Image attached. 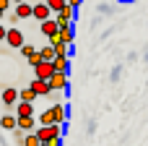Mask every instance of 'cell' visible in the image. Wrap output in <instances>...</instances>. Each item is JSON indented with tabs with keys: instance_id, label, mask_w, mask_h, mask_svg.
Wrapping results in <instances>:
<instances>
[{
	"instance_id": "obj_1",
	"label": "cell",
	"mask_w": 148,
	"mask_h": 146,
	"mask_svg": "<svg viewBox=\"0 0 148 146\" xmlns=\"http://www.w3.org/2000/svg\"><path fill=\"white\" fill-rule=\"evenodd\" d=\"M34 133H36L39 141H52V138H60V136H62V125H57V123H52V125H42V128H36Z\"/></svg>"
},
{
	"instance_id": "obj_2",
	"label": "cell",
	"mask_w": 148,
	"mask_h": 146,
	"mask_svg": "<svg viewBox=\"0 0 148 146\" xmlns=\"http://www.w3.org/2000/svg\"><path fill=\"white\" fill-rule=\"evenodd\" d=\"M31 18H36V21L52 18V10H49V5H47L44 0H39V3H31Z\"/></svg>"
},
{
	"instance_id": "obj_3",
	"label": "cell",
	"mask_w": 148,
	"mask_h": 146,
	"mask_svg": "<svg viewBox=\"0 0 148 146\" xmlns=\"http://www.w3.org/2000/svg\"><path fill=\"white\" fill-rule=\"evenodd\" d=\"M5 44L8 47H13V50H21V44H23V34L13 26V29H8L5 31Z\"/></svg>"
},
{
	"instance_id": "obj_4",
	"label": "cell",
	"mask_w": 148,
	"mask_h": 146,
	"mask_svg": "<svg viewBox=\"0 0 148 146\" xmlns=\"http://www.w3.org/2000/svg\"><path fill=\"white\" fill-rule=\"evenodd\" d=\"M52 73H55V68H52V63H47V60H39V63L34 65V78H44V81H49Z\"/></svg>"
},
{
	"instance_id": "obj_5",
	"label": "cell",
	"mask_w": 148,
	"mask_h": 146,
	"mask_svg": "<svg viewBox=\"0 0 148 146\" xmlns=\"http://www.w3.org/2000/svg\"><path fill=\"white\" fill-rule=\"evenodd\" d=\"M49 89H52V91H65V89H68V73H57V71H55V73L49 76Z\"/></svg>"
},
{
	"instance_id": "obj_6",
	"label": "cell",
	"mask_w": 148,
	"mask_h": 146,
	"mask_svg": "<svg viewBox=\"0 0 148 146\" xmlns=\"http://www.w3.org/2000/svg\"><path fill=\"white\" fill-rule=\"evenodd\" d=\"M73 16H75V8L65 3V5L55 13V21H57V24H73Z\"/></svg>"
},
{
	"instance_id": "obj_7",
	"label": "cell",
	"mask_w": 148,
	"mask_h": 146,
	"mask_svg": "<svg viewBox=\"0 0 148 146\" xmlns=\"http://www.w3.org/2000/svg\"><path fill=\"white\" fill-rule=\"evenodd\" d=\"M0 102H3L5 107H13V104L18 102V89H16V86H5V89L0 91Z\"/></svg>"
},
{
	"instance_id": "obj_8",
	"label": "cell",
	"mask_w": 148,
	"mask_h": 146,
	"mask_svg": "<svg viewBox=\"0 0 148 146\" xmlns=\"http://www.w3.org/2000/svg\"><path fill=\"white\" fill-rule=\"evenodd\" d=\"M31 89H34L36 97H49V94H52L49 81H44V78H34V81H31Z\"/></svg>"
},
{
	"instance_id": "obj_9",
	"label": "cell",
	"mask_w": 148,
	"mask_h": 146,
	"mask_svg": "<svg viewBox=\"0 0 148 146\" xmlns=\"http://www.w3.org/2000/svg\"><path fill=\"white\" fill-rule=\"evenodd\" d=\"M39 24H42L39 29H42V34H44L47 39H49L52 34H57V29H60V24H57L55 18H44V21H39Z\"/></svg>"
},
{
	"instance_id": "obj_10",
	"label": "cell",
	"mask_w": 148,
	"mask_h": 146,
	"mask_svg": "<svg viewBox=\"0 0 148 146\" xmlns=\"http://www.w3.org/2000/svg\"><path fill=\"white\" fill-rule=\"evenodd\" d=\"M57 39L65 44H73V24H60L57 29Z\"/></svg>"
},
{
	"instance_id": "obj_11",
	"label": "cell",
	"mask_w": 148,
	"mask_h": 146,
	"mask_svg": "<svg viewBox=\"0 0 148 146\" xmlns=\"http://www.w3.org/2000/svg\"><path fill=\"white\" fill-rule=\"evenodd\" d=\"M52 68H55L57 73H68V68H70V57H68V55H55Z\"/></svg>"
},
{
	"instance_id": "obj_12",
	"label": "cell",
	"mask_w": 148,
	"mask_h": 146,
	"mask_svg": "<svg viewBox=\"0 0 148 146\" xmlns=\"http://www.w3.org/2000/svg\"><path fill=\"white\" fill-rule=\"evenodd\" d=\"M16 128H21V131H26V133L36 131V120H34V115H29V118H16Z\"/></svg>"
},
{
	"instance_id": "obj_13",
	"label": "cell",
	"mask_w": 148,
	"mask_h": 146,
	"mask_svg": "<svg viewBox=\"0 0 148 146\" xmlns=\"http://www.w3.org/2000/svg\"><path fill=\"white\" fill-rule=\"evenodd\" d=\"M13 13H16V18H18V21L31 18V3H29V0H26V3H16V10H13Z\"/></svg>"
},
{
	"instance_id": "obj_14",
	"label": "cell",
	"mask_w": 148,
	"mask_h": 146,
	"mask_svg": "<svg viewBox=\"0 0 148 146\" xmlns=\"http://www.w3.org/2000/svg\"><path fill=\"white\" fill-rule=\"evenodd\" d=\"M52 115H55V123H57V125H65V120H68V107H65V104H52Z\"/></svg>"
},
{
	"instance_id": "obj_15",
	"label": "cell",
	"mask_w": 148,
	"mask_h": 146,
	"mask_svg": "<svg viewBox=\"0 0 148 146\" xmlns=\"http://www.w3.org/2000/svg\"><path fill=\"white\" fill-rule=\"evenodd\" d=\"M29 115H34V102H18L16 118H29Z\"/></svg>"
},
{
	"instance_id": "obj_16",
	"label": "cell",
	"mask_w": 148,
	"mask_h": 146,
	"mask_svg": "<svg viewBox=\"0 0 148 146\" xmlns=\"http://www.w3.org/2000/svg\"><path fill=\"white\" fill-rule=\"evenodd\" d=\"M39 57H42V60H47V63H52V60H55V47H52V44L39 47Z\"/></svg>"
},
{
	"instance_id": "obj_17",
	"label": "cell",
	"mask_w": 148,
	"mask_h": 146,
	"mask_svg": "<svg viewBox=\"0 0 148 146\" xmlns=\"http://www.w3.org/2000/svg\"><path fill=\"white\" fill-rule=\"evenodd\" d=\"M18 99H21V102H34V99H36V94H34V89H31V86H26V89H18Z\"/></svg>"
},
{
	"instance_id": "obj_18",
	"label": "cell",
	"mask_w": 148,
	"mask_h": 146,
	"mask_svg": "<svg viewBox=\"0 0 148 146\" xmlns=\"http://www.w3.org/2000/svg\"><path fill=\"white\" fill-rule=\"evenodd\" d=\"M52 123H55L52 107H49V110H44V112H39V125H52Z\"/></svg>"
},
{
	"instance_id": "obj_19",
	"label": "cell",
	"mask_w": 148,
	"mask_h": 146,
	"mask_svg": "<svg viewBox=\"0 0 148 146\" xmlns=\"http://www.w3.org/2000/svg\"><path fill=\"white\" fill-rule=\"evenodd\" d=\"M0 128L13 131V128H16V115H3V118H0Z\"/></svg>"
},
{
	"instance_id": "obj_20",
	"label": "cell",
	"mask_w": 148,
	"mask_h": 146,
	"mask_svg": "<svg viewBox=\"0 0 148 146\" xmlns=\"http://www.w3.org/2000/svg\"><path fill=\"white\" fill-rule=\"evenodd\" d=\"M44 3L49 5V10H52V13H57V10H60V8H62L68 0H44Z\"/></svg>"
},
{
	"instance_id": "obj_21",
	"label": "cell",
	"mask_w": 148,
	"mask_h": 146,
	"mask_svg": "<svg viewBox=\"0 0 148 146\" xmlns=\"http://www.w3.org/2000/svg\"><path fill=\"white\" fill-rule=\"evenodd\" d=\"M23 138H26V131H21V128H13V141L18 146H23Z\"/></svg>"
},
{
	"instance_id": "obj_22",
	"label": "cell",
	"mask_w": 148,
	"mask_h": 146,
	"mask_svg": "<svg viewBox=\"0 0 148 146\" xmlns=\"http://www.w3.org/2000/svg\"><path fill=\"white\" fill-rule=\"evenodd\" d=\"M23 146H39V138H36V133H34V131H31V133H26Z\"/></svg>"
},
{
	"instance_id": "obj_23",
	"label": "cell",
	"mask_w": 148,
	"mask_h": 146,
	"mask_svg": "<svg viewBox=\"0 0 148 146\" xmlns=\"http://www.w3.org/2000/svg\"><path fill=\"white\" fill-rule=\"evenodd\" d=\"M34 52H36V47H34V44H26V42L21 44V55H23V57H31Z\"/></svg>"
},
{
	"instance_id": "obj_24",
	"label": "cell",
	"mask_w": 148,
	"mask_h": 146,
	"mask_svg": "<svg viewBox=\"0 0 148 146\" xmlns=\"http://www.w3.org/2000/svg\"><path fill=\"white\" fill-rule=\"evenodd\" d=\"M68 52H70V44H65V42L55 44V55H68Z\"/></svg>"
},
{
	"instance_id": "obj_25",
	"label": "cell",
	"mask_w": 148,
	"mask_h": 146,
	"mask_svg": "<svg viewBox=\"0 0 148 146\" xmlns=\"http://www.w3.org/2000/svg\"><path fill=\"white\" fill-rule=\"evenodd\" d=\"M39 146H62V136L60 138H52V141H39Z\"/></svg>"
},
{
	"instance_id": "obj_26",
	"label": "cell",
	"mask_w": 148,
	"mask_h": 146,
	"mask_svg": "<svg viewBox=\"0 0 148 146\" xmlns=\"http://www.w3.org/2000/svg\"><path fill=\"white\" fill-rule=\"evenodd\" d=\"M26 60H29V65H31V68H34V65H36V63H39V60H42V57H39V50H36V52H34V55H31V57H26Z\"/></svg>"
},
{
	"instance_id": "obj_27",
	"label": "cell",
	"mask_w": 148,
	"mask_h": 146,
	"mask_svg": "<svg viewBox=\"0 0 148 146\" xmlns=\"http://www.w3.org/2000/svg\"><path fill=\"white\" fill-rule=\"evenodd\" d=\"M10 5H13V3H10V0H0V10H3V13H5V10H8V8H10Z\"/></svg>"
},
{
	"instance_id": "obj_28",
	"label": "cell",
	"mask_w": 148,
	"mask_h": 146,
	"mask_svg": "<svg viewBox=\"0 0 148 146\" xmlns=\"http://www.w3.org/2000/svg\"><path fill=\"white\" fill-rule=\"evenodd\" d=\"M5 31H8V29H5V26L0 24V42H5Z\"/></svg>"
},
{
	"instance_id": "obj_29",
	"label": "cell",
	"mask_w": 148,
	"mask_h": 146,
	"mask_svg": "<svg viewBox=\"0 0 148 146\" xmlns=\"http://www.w3.org/2000/svg\"><path fill=\"white\" fill-rule=\"evenodd\" d=\"M81 3H83V0H68V5H73V8H78Z\"/></svg>"
},
{
	"instance_id": "obj_30",
	"label": "cell",
	"mask_w": 148,
	"mask_h": 146,
	"mask_svg": "<svg viewBox=\"0 0 148 146\" xmlns=\"http://www.w3.org/2000/svg\"><path fill=\"white\" fill-rule=\"evenodd\" d=\"M10 3H26V0H10Z\"/></svg>"
},
{
	"instance_id": "obj_31",
	"label": "cell",
	"mask_w": 148,
	"mask_h": 146,
	"mask_svg": "<svg viewBox=\"0 0 148 146\" xmlns=\"http://www.w3.org/2000/svg\"><path fill=\"white\" fill-rule=\"evenodd\" d=\"M0 21H3V10H0Z\"/></svg>"
}]
</instances>
